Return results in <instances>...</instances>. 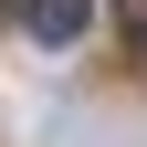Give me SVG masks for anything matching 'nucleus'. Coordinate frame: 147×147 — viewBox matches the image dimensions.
<instances>
[{
    "instance_id": "3",
    "label": "nucleus",
    "mask_w": 147,
    "mask_h": 147,
    "mask_svg": "<svg viewBox=\"0 0 147 147\" xmlns=\"http://www.w3.org/2000/svg\"><path fill=\"white\" fill-rule=\"evenodd\" d=\"M0 11H11V0H0Z\"/></svg>"
},
{
    "instance_id": "1",
    "label": "nucleus",
    "mask_w": 147,
    "mask_h": 147,
    "mask_svg": "<svg viewBox=\"0 0 147 147\" xmlns=\"http://www.w3.org/2000/svg\"><path fill=\"white\" fill-rule=\"evenodd\" d=\"M84 11H95V0H21L32 42H74V32H84Z\"/></svg>"
},
{
    "instance_id": "2",
    "label": "nucleus",
    "mask_w": 147,
    "mask_h": 147,
    "mask_svg": "<svg viewBox=\"0 0 147 147\" xmlns=\"http://www.w3.org/2000/svg\"><path fill=\"white\" fill-rule=\"evenodd\" d=\"M137 53H147V11H137Z\"/></svg>"
}]
</instances>
